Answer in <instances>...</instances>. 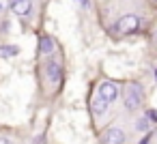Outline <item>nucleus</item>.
Instances as JSON below:
<instances>
[{"label": "nucleus", "instance_id": "obj_1", "mask_svg": "<svg viewBox=\"0 0 157 144\" xmlns=\"http://www.w3.org/2000/svg\"><path fill=\"white\" fill-rule=\"evenodd\" d=\"M142 99H144V90H142V86L138 82L125 84V90H123V108L127 112H136L142 105Z\"/></svg>", "mask_w": 157, "mask_h": 144}, {"label": "nucleus", "instance_id": "obj_2", "mask_svg": "<svg viewBox=\"0 0 157 144\" xmlns=\"http://www.w3.org/2000/svg\"><path fill=\"white\" fill-rule=\"evenodd\" d=\"M140 28V17L138 15H125V17H121L118 22H116V26H114V30L118 32V35H131V32H136Z\"/></svg>", "mask_w": 157, "mask_h": 144}, {"label": "nucleus", "instance_id": "obj_3", "mask_svg": "<svg viewBox=\"0 0 157 144\" xmlns=\"http://www.w3.org/2000/svg\"><path fill=\"white\" fill-rule=\"evenodd\" d=\"M121 95V90H118V86L114 84V82H101L99 84V90H97V99H101L103 103H112V101H116V97Z\"/></svg>", "mask_w": 157, "mask_h": 144}, {"label": "nucleus", "instance_id": "obj_4", "mask_svg": "<svg viewBox=\"0 0 157 144\" xmlns=\"http://www.w3.org/2000/svg\"><path fill=\"white\" fill-rule=\"evenodd\" d=\"M127 142V133L121 127H108L101 133V144H125Z\"/></svg>", "mask_w": 157, "mask_h": 144}, {"label": "nucleus", "instance_id": "obj_5", "mask_svg": "<svg viewBox=\"0 0 157 144\" xmlns=\"http://www.w3.org/2000/svg\"><path fill=\"white\" fill-rule=\"evenodd\" d=\"M45 73H48V80H50L52 84H58L60 78H63V67H60V63H58L56 58H50L48 65H45Z\"/></svg>", "mask_w": 157, "mask_h": 144}, {"label": "nucleus", "instance_id": "obj_6", "mask_svg": "<svg viewBox=\"0 0 157 144\" xmlns=\"http://www.w3.org/2000/svg\"><path fill=\"white\" fill-rule=\"evenodd\" d=\"M9 7H11V11H13L17 17H26V15H30V11H33V0H11Z\"/></svg>", "mask_w": 157, "mask_h": 144}, {"label": "nucleus", "instance_id": "obj_7", "mask_svg": "<svg viewBox=\"0 0 157 144\" xmlns=\"http://www.w3.org/2000/svg\"><path fill=\"white\" fill-rule=\"evenodd\" d=\"M54 47H56V43H54L52 37H41L39 39V54H52Z\"/></svg>", "mask_w": 157, "mask_h": 144}, {"label": "nucleus", "instance_id": "obj_8", "mask_svg": "<svg viewBox=\"0 0 157 144\" xmlns=\"http://www.w3.org/2000/svg\"><path fill=\"white\" fill-rule=\"evenodd\" d=\"M90 110H93V114H95V116H101V114H105L108 103H103L101 99H97V97H95V99L90 101Z\"/></svg>", "mask_w": 157, "mask_h": 144}, {"label": "nucleus", "instance_id": "obj_9", "mask_svg": "<svg viewBox=\"0 0 157 144\" xmlns=\"http://www.w3.org/2000/svg\"><path fill=\"white\" fill-rule=\"evenodd\" d=\"M136 131H138V133H148V131H151V120H148L146 116L136 118Z\"/></svg>", "mask_w": 157, "mask_h": 144}, {"label": "nucleus", "instance_id": "obj_10", "mask_svg": "<svg viewBox=\"0 0 157 144\" xmlns=\"http://www.w3.org/2000/svg\"><path fill=\"white\" fill-rule=\"evenodd\" d=\"M17 47L15 45H2L0 47V58H13V56H17Z\"/></svg>", "mask_w": 157, "mask_h": 144}, {"label": "nucleus", "instance_id": "obj_11", "mask_svg": "<svg viewBox=\"0 0 157 144\" xmlns=\"http://www.w3.org/2000/svg\"><path fill=\"white\" fill-rule=\"evenodd\" d=\"M5 9H9V0H0V13H5Z\"/></svg>", "mask_w": 157, "mask_h": 144}, {"label": "nucleus", "instance_id": "obj_12", "mask_svg": "<svg viewBox=\"0 0 157 144\" xmlns=\"http://www.w3.org/2000/svg\"><path fill=\"white\" fill-rule=\"evenodd\" d=\"M138 144H151V135H148V133H146V135H144V138H142V140H140V142H138Z\"/></svg>", "mask_w": 157, "mask_h": 144}, {"label": "nucleus", "instance_id": "obj_13", "mask_svg": "<svg viewBox=\"0 0 157 144\" xmlns=\"http://www.w3.org/2000/svg\"><path fill=\"white\" fill-rule=\"evenodd\" d=\"M33 144H45V138L43 135H39V138H35V142Z\"/></svg>", "mask_w": 157, "mask_h": 144}, {"label": "nucleus", "instance_id": "obj_14", "mask_svg": "<svg viewBox=\"0 0 157 144\" xmlns=\"http://www.w3.org/2000/svg\"><path fill=\"white\" fill-rule=\"evenodd\" d=\"M0 144H13L11 138H0Z\"/></svg>", "mask_w": 157, "mask_h": 144}, {"label": "nucleus", "instance_id": "obj_15", "mask_svg": "<svg viewBox=\"0 0 157 144\" xmlns=\"http://www.w3.org/2000/svg\"><path fill=\"white\" fill-rule=\"evenodd\" d=\"M155 80H157V69H155Z\"/></svg>", "mask_w": 157, "mask_h": 144}, {"label": "nucleus", "instance_id": "obj_16", "mask_svg": "<svg viewBox=\"0 0 157 144\" xmlns=\"http://www.w3.org/2000/svg\"><path fill=\"white\" fill-rule=\"evenodd\" d=\"M155 2H157V0H155Z\"/></svg>", "mask_w": 157, "mask_h": 144}]
</instances>
